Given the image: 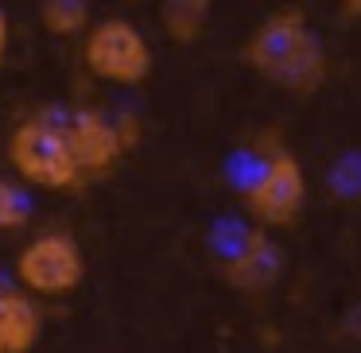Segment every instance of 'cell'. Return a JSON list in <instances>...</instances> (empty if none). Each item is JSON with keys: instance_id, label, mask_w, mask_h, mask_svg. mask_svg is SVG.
Segmentation results:
<instances>
[{"instance_id": "cell-1", "label": "cell", "mask_w": 361, "mask_h": 353, "mask_svg": "<svg viewBox=\"0 0 361 353\" xmlns=\"http://www.w3.org/2000/svg\"><path fill=\"white\" fill-rule=\"evenodd\" d=\"M241 58L260 82L299 97L319 94L330 78L326 47L303 8H280L260 20L245 39Z\"/></svg>"}, {"instance_id": "cell-2", "label": "cell", "mask_w": 361, "mask_h": 353, "mask_svg": "<svg viewBox=\"0 0 361 353\" xmlns=\"http://www.w3.org/2000/svg\"><path fill=\"white\" fill-rule=\"evenodd\" d=\"M4 156H8V167L27 182V187H39V190H78V187H86L59 117H47V113L24 117L8 132Z\"/></svg>"}, {"instance_id": "cell-3", "label": "cell", "mask_w": 361, "mask_h": 353, "mask_svg": "<svg viewBox=\"0 0 361 353\" xmlns=\"http://www.w3.org/2000/svg\"><path fill=\"white\" fill-rule=\"evenodd\" d=\"M12 280L32 299H66L86 280V249L66 229H47L16 252Z\"/></svg>"}, {"instance_id": "cell-4", "label": "cell", "mask_w": 361, "mask_h": 353, "mask_svg": "<svg viewBox=\"0 0 361 353\" xmlns=\"http://www.w3.org/2000/svg\"><path fill=\"white\" fill-rule=\"evenodd\" d=\"M82 63L97 82L109 86H144L156 70V51L144 39V32L125 16H109L102 24H94L82 43Z\"/></svg>"}, {"instance_id": "cell-5", "label": "cell", "mask_w": 361, "mask_h": 353, "mask_svg": "<svg viewBox=\"0 0 361 353\" xmlns=\"http://www.w3.org/2000/svg\"><path fill=\"white\" fill-rule=\"evenodd\" d=\"M307 206V171L295 151L276 148L264 156L257 175L245 187V210L260 229H288L303 218Z\"/></svg>"}, {"instance_id": "cell-6", "label": "cell", "mask_w": 361, "mask_h": 353, "mask_svg": "<svg viewBox=\"0 0 361 353\" xmlns=\"http://www.w3.org/2000/svg\"><path fill=\"white\" fill-rule=\"evenodd\" d=\"M66 140H71L74 163H78L82 182H97L105 175L117 171V163L125 159L128 144H133V125L117 117H105L97 109H78L59 117Z\"/></svg>"}, {"instance_id": "cell-7", "label": "cell", "mask_w": 361, "mask_h": 353, "mask_svg": "<svg viewBox=\"0 0 361 353\" xmlns=\"http://www.w3.org/2000/svg\"><path fill=\"white\" fill-rule=\"evenodd\" d=\"M283 249L264 233V229H252L245 233V241L221 260V280L226 287L241 291V295H260V291L276 287L283 275Z\"/></svg>"}, {"instance_id": "cell-8", "label": "cell", "mask_w": 361, "mask_h": 353, "mask_svg": "<svg viewBox=\"0 0 361 353\" xmlns=\"http://www.w3.org/2000/svg\"><path fill=\"white\" fill-rule=\"evenodd\" d=\"M43 337V311L16 280L0 275V353H35Z\"/></svg>"}, {"instance_id": "cell-9", "label": "cell", "mask_w": 361, "mask_h": 353, "mask_svg": "<svg viewBox=\"0 0 361 353\" xmlns=\"http://www.w3.org/2000/svg\"><path fill=\"white\" fill-rule=\"evenodd\" d=\"M164 35L179 47H195L210 27V0H164L159 4Z\"/></svg>"}, {"instance_id": "cell-10", "label": "cell", "mask_w": 361, "mask_h": 353, "mask_svg": "<svg viewBox=\"0 0 361 353\" xmlns=\"http://www.w3.org/2000/svg\"><path fill=\"white\" fill-rule=\"evenodd\" d=\"M90 4L86 0H43L39 4V24L55 39H74V35L90 32Z\"/></svg>"}, {"instance_id": "cell-11", "label": "cell", "mask_w": 361, "mask_h": 353, "mask_svg": "<svg viewBox=\"0 0 361 353\" xmlns=\"http://www.w3.org/2000/svg\"><path fill=\"white\" fill-rule=\"evenodd\" d=\"M27 221H32V202H27L24 187L0 175V233L24 229Z\"/></svg>"}, {"instance_id": "cell-12", "label": "cell", "mask_w": 361, "mask_h": 353, "mask_svg": "<svg viewBox=\"0 0 361 353\" xmlns=\"http://www.w3.org/2000/svg\"><path fill=\"white\" fill-rule=\"evenodd\" d=\"M8 47H12V24H8V12L0 8V66L8 63Z\"/></svg>"}]
</instances>
